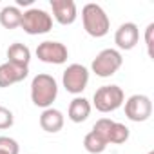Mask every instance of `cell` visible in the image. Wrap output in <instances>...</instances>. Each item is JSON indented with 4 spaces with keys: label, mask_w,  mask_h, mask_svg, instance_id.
<instances>
[{
    "label": "cell",
    "mask_w": 154,
    "mask_h": 154,
    "mask_svg": "<svg viewBox=\"0 0 154 154\" xmlns=\"http://www.w3.org/2000/svg\"><path fill=\"white\" fill-rule=\"evenodd\" d=\"M58 96V84L51 74L40 72L31 82V100L36 107L49 109Z\"/></svg>",
    "instance_id": "1"
},
{
    "label": "cell",
    "mask_w": 154,
    "mask_h": 154,
    "mask_svg": "<svg viewBox=\"0 0 154 154\" xmlns=\"http://www.w3.org/2000/svg\"><path fill=\"white\" fill-rule=\"evenodd\" d=\"M82 22H84V29L89 36L93 38H102L109 33L111 29V20L107 17V13L103 11L102 6L98 4H85L82 9Z\"/></svg>",
    "instance_id": "2"
},
{
    "label": "cell",
    "mask_w": 154,
    "mask_h": 154,
    "mask_svg": "<svg viewBox=\"0 0 154 154\" xmlns=\"http://www.w3.org/2000/svg\"><path fill=\"white\" fill-rule=\"evenodd\" d=\"M123 102H125V94L120 85H103V87L96 89V93L93 96V105L100 112H112V111L120 109L123 105Z\"/></svg>",
    "instance_id": "3"
},
{
    "label": "cell",
    "mask_w": 154,
    "mask_h": 154,
    "mask_svg": "<svg viewBox=\"0 0 154 154\" xmlns=\"http://www.w3.org/2000/svg\"><path fill=\"white\" fill-rule=\"evenodd\" d=\"M20 27L27 35H45L53 29V17L38 8H31L22 13Z\"/></svg>",
    "instance_id": "4"
},
{
    "label": "cell",
    "mask_w": 154,
    "mask_h": 154,
    "mask_svg": "<svg viewBox=\"0 0 154 154\" xmlns=\"http://www.w3.org/2000/svg\"><path fill=\"white\" fill-rule=\"evenodd\" d=\"M122 63H123V58L118 49H103L93 60L91 69L100 78H109L122 67Z\"/></svg>",
    "instance_id": "5"
},
{
    "label": "cell",
    "mask_w": 154,
    "mask_h": 154,
    "mask_svg": "<svg viewBox=\"0 0 154 154\" xmlns=\"http://www.w3.org/2000/svg\"><path fill=\"white\" fill-rule=\"evenodd\" d=\"M62 84L67 93L71 94H82L89 84V69L82 63H71L63 71Z\"/></svg>",
    "instance_id": "6"
},
{
    "label": "cell",
    "mask_w": 154,
    "mask_h": 154,
    "mask_svg": "<svg viewBox=\"0 0 154 154\" xmlns=\"http://www.w3.org/2000/svg\"><path fill=\"white\" fill-rule=\"evenodd\" d=\"M36 56L40 62L44 63H65L69 58V51L62 42H54V40H45L42 44H38L36 47Z\"/></svg>",
    "instance_id": "7"
},
{
    "label": "cell",
    "mask_w": 154,
    "mask_h": 154,
    "mask_svg": "<svg viewBox=\"0 0 154 154\" xmlns=\"http://www.w3.org/2000/svg\"><path fill=\"white\" fill-rule=\"evenodd\" d=\"M152 114V102L145 94H132L125 102V116L131 122H147Z\"/></svg>",
    "instance_id": "8"
},
{
    "label": "cell",
    "mask_w": 154,
    "mask_h": 154,
    "mask_svg": "<svg viewBox=\"0 0 154 154\" xmlns=\"http://www.w3.org/2000/svg\"><path fill=\"white\" fill-rule=\"evenodd\" d=\"M140 40V29L134 22H125L122 24L116 33H114V44L120 47V49H125V51H131L136 47Z\"/></svg>",
    "instance_id": "9"
},
{
    "label": "cell",
    "mask_w": 154,
    "mask_h": 154,
    "mask_svg": "<svg viewBox=\"0 0 154 154\" xmlns=\"http://www.w3.org/2000/svg\"><path fill=\"white\" fill-rule=\"evenodd\" d=\"M51 9L53 17L58 24L62 26H71L74 24L78 11H76V4L72 0H51Z\"/></svg>",
    "instance_id": "10"
},
{
    "label": "cell",
    "mask_w": 154,
    "mask_h": 154,
    "mask_svg": "<svg viewBox=\"0 0 154 154\" xmlns=\"http://www.w3.org/2000/svg\"><path fill=\"white\" fill-rule=\"evenodd\" d=\"M29 69L18 67L11 62H4L0 65V87H11L13 84H18L27 78Z\"/></svg>",
    "instance_id": "11"
},
{
    "label": "cell",
    "mask_w": 154,
    "mask_h": 154,
    "mask_svg": "<svg viewBox=\"0 0 154 154\" xmlns=\"http://www.w3.org/2000/svg\"><path fill=\"white\" fill-rule=\"evenodd\" d=\"M91 109H93V107H91V102H89L87 98L76 96V98L69 103L67 116H69V120L74 122V123H82V122H85V120L89 118Z\"/></svg>",
    "instance_id": "12"
},
{
    "label": "cell",
    "mask_w": 154,
    "mask_h": 154,
    "mask_svg": "<svg viewBox=\"0 0 154 154\" xmlns=\"http://www.w3.org/2000/svg\"><path fill=\"white\" fill-rule=\"evenodd\" d=\"M63 122H65V120H63L62 111L53 109V107L44 109V112L40 114V127H42L45 132H51V134L60 132L62 127H63Z\"/></svg>",
    "instance_id": "13"
},
{
    "label": "cell",
    "mask_w": 154,
    "mask_h": 154,
    "mask_svg": "<svg viewBox=\"0 0 154 154\" xmlns=\"http://www.w3.org/2000/svg\"><path fill=\"white\" fill-rule=\"evenodd\" d=\"M8 62L18 65V67H27L29 69V62H31V51L27 45L15 42L8 47Z\"/></svg>",
    "instance_id": "14"
},
{
    "label": "cell",
    "mask_w": 154,
    "mask_h": 154,
    "mask_svg": "<svg viewBox=\"0 0 154 154\" xmlns=\"http://www.w3.org/2000/svg\"><path fill=\"white\" fill-rule=\"evenodd\" d=\"M22 22V11L17 6H6L0 11V26L6 29H17Z\"/></svg>",
    "instance_id": "15"
},
{
    "label": "cell",
    "mask_w": 154,
    "mask_h": 154,
    "mask_svg": "<svg viewBox=\"0 0 154 154\" xmlns=\"http://www.w3.org/2000/svg\"><path fill=\"white\" fill-rule=\"evenodd\" d=\"M84 147H85V150L91 152V154H102V152L107 149V141H105L100 134H96L94 131H91V132H87L85 138H84Z\"/></svg>",
    "instance_id": "16"
},
{
    "label": "cell",
    "mask_w": 154,
    "mask_h": 154,
    "mask_svg": "<svg viewBox=\"0 0 154 154\" xmlns=\"http://www.w3.org/2000/svg\"><path fill=\"white\" fill-rule=\"evenodd\" d=\"M129 140V127L120 123V122H112L111 131H109V143H125Z\"/></svg>",
    "instance_id": "17"
},
{
    "label": "cell",
    "mask_w": 154,
    "mask_h": 154,
    "mask_svg": "<svg viewBox=\"0 0 154 154\" xmlns=\"http://www.w3.org/2000/svg\"><path fill=\"white\" fill-rule=\"evenodd\" d=\"M0 152H4V154H18L20 147H18L17 140H13L9 136H0Z\"/></svg>",
    "instance_id": "18"
},
{
    "label": "cell",
    "mask_w": 154,
    "mask_h": 154,
    "mask_svg": "<svg viewBox=\"0 0 154 154\" xmlns=\"http://www.w3.org/2000/svg\"><path fill=\"white\" fill-rule=\"evenodd\" d=\"M13 123H15V116H13V112H11L8 107L0 105V131H6V129L13 127Z\"/></svg>",
    "instance_id": "19"
},
{
    "label": "cell",
    "mask_w": 154,
    "mask_h": 154,
    "mask_svg": "<svg viewBox=\"0 0 154 154\" xmlns=\"http://www.w3.org/2000/svg\"><path fill=\"white\" fill-rule=\"evenodd\" d=\"M152 33H154V24H149L147 29H145V45H147L149 56H154L152 54Z\"/></svg>",
    "instance_id": "20"
},
{
    "label": "cell",
    "mask_w": 154,
    "mask_h": 154,
    "mask_svg": "<svg viewBox=\"0 0 154 154\" xmlns=\"http://www.w3.org/2000/svg\"><path fill=\"white\" fill-rule=\"evenodd\" d=\"M33 4V0H17V8L18 6H31Z\"/></svg>",
    "instance_id": "21"
},
{
    "label": "cell",
    "mask_w": 154,
    "mask_h": 154,
    "mask_svg": "<svg viewBox=\"0 0 154 154\" xmlns=\"http://www.w3.org/2000/svg\"><path fill=\"white\" fill-rule=\"evenodd\" d=\"M149 154H154V150H150V152H149Z\"/></svg>",
    "instance_id": "22"
},
{
    "label": "cell",
    "mask_w": 154,
    "mask_h": 154,
    "mask_svg": "<svg viewBox=\"0 0 154 154\" xmlns=\"http://www.w3.org/2000/svg\"><path fill=\"white\" fill-rule=\"evenodd\" d=\"M0 154H4V152H0Z\"/></svg>",
    "instance_id": "23"
}]
</instances>
